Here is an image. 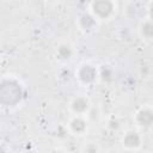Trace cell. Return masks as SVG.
Returning a JSON list of instances; mask_svg holds the SVG:
<instances>
[{
    "instance_id": "6da1fadb",
    "label": "cell",
    "mask_w": 153,
    "mask_h": 153,
    "mask_svg": "<svg viewBox=\"0 0 153 153\" xmlns=\"http://www.w3.org/2000/svg\"><path fill=\"white\" fill-rule=\"evenodd\" d=\"M0 96H1V99L7 97L2 102L4 106H8V108L19 106L24 98L23 84L14 75H4L1 79Z\"/></svg>"
},
{
    "instance_id": "7a4b0ae2",
    "label": "cell",
    "mask_w": 153,
    "mask_h": 153,
    "mask_svg": "<svg viewBox=\"0 0 153 153\" xmlns=\"http://www.w3.org/2000/svg\"><path fill=\"white\" fill-rule=\"evenodd\" d=\"M87 11L102 24L115 18L118 11V4L114 0H92L87 5Z\"/></svg>"
},
{
    "instance_id": "3957f363",
    "label": "cell",
    "mask_w": 153,
    "mask_h": 153,
    "mask_svg": "<svg viewBox=\"0 0 153 153\" xmlns=\"http://www.w3.org/2000/svg\"><path fill=\"white\" fill-rule=\"evenodd\" d=\"M73 76L78 85L91 87L99 80V67L90 61L80 62L74 69Z\"/></svg>"
},
{
    "instance_id": "277c9868",
    "label": "cell",
    "mask_w": 153,
    "mask_h": 153,
    "mask_svg": "<svg viewBox=\"0 0 153 153\" xmlns=\"http://www.w3.org/2000/svg\"><path fill=\"white\" fill-rule=\"evenodd\" d=\"M76 54H78L76 47L69 39H62V41H60L55 45L54 51H53L54 60L59 65H61V66H68V65H71L75 60Z\"/></svg>"
},
{
    "instance_id": "5b68a950",
    "label": "cell",
    "mask_w": 153,
    "mask_h": 153,
    "mask_svg": "<svg viewBox=\"0 0 153 153\" xmlns=\"http://www.w3.org/2000/svg\"><path fill=\"white\" fill-rule=\"evenodd\" d=\"M121 147L128 152H137L142 148L143 136L141 130L136 128H129L124 130L120 137Z\"/></svg>"
},
{
    "instance_id": "8992f818",
    "label": "cell",
    "mask_w": 153,
    "mask_h": 153,
    "mask_svg": "<svg viewBox=\"0 0 153 153\" xmlns=\"http://www.w3.org/2000/svg\"><path fill=\"white\" fill-rule=\"evenodd\" d=\"M68 112L71 116H84L87 117L92 110V102L88 96L79 93L73 96L68 102Z\"/></svg>"
},
{
    "instance_id": "52a82bcc",
    "label": "cell",
    "mask_w": 153,
    "mask_h": 153,
    "mask_svg": "<svg viewBox=\"0 0 153 153\" xmlns=\"http://www.w3.org/2000/svg\"><path fill=\"white\" fill-rule=\"evenodd\" d=\"M133 123L136 129L145 131L153 128V106L145 104L139 106L133 114Z\"/></svg>"
},
{
    "instance_id": "ba28073f",
    "label": "cell",
    "mask_w": 153,
    "mask_h": 153,
    "mask_svg": "<svg viewBox=\"0 0 153 153\" xmlns=\"http://www.w3.org/2000/svg\"><path fill=\"white\" fill-rule=\"evenodd\" d=\"M100 23L87 11H81L75 17V26L76 30L84 36H91L97 32Z\"/></svg>"
},
{
    "instance_id": "9c48e42d",
    "label": "cell",
    "mask_w": 153,
    "mask_h": 153,
    "mask_svg": "<svg viewBox=\"0 0 153 153\" xmlns=\"http://www.w3.org/2000/svg\"><path fill=\"white\" fill-rule=\"evenodd\" d=\"M66 128L71 135L80 137V136H84L87 134L88 128H90V123H88L87 117L69 116V118L67 120V123H66Z\"/></svg>"
},
{
    "instance_id": "30bf717a",
    "label": "cell",
    "mask_w": 153,
    "mask_h": 153,
    "mask_svg": "<svg viewBox=\"0 0 153 153\" xmlns=\"http://www.w3.org/2000/svg\"><path fill=\"white\" fill-rule=\"evenodd\" d=\"M137 35L143 42L152 43L153 42V20L147 17L141 18L137 24Z\"/></svg>"
},
{
    "instance_id": "8fae6325",
    "label": "cell",
    "mask_w": 153,
    "mask_h": 153,
    "mask_svg": "<svg viewBox=\"0 0 153 153\" xmlns=\"http://www.w3.org/2000/svg\"><path fill=\"white\" fill-rule=\"evenodd\" d=\"M80 153H100V146L97 141L88 140L80 147Z\"/></svg>"
},
{
    "instance_id": "7c38bea8",
    "label": "cell",
    "mask_w": 153,
    "mask_h": 153,
    "mask_svg": "<svg viewBox=\"0 0 153 153\" xmlns=\"http://www.w3.org/2000/svg\"><path fill=\"white\" fill-rule=\"evenodd\" d=\"M146 17L153 20V0L146 4Z\"/></svg>"
},
{
    "instance_id": "4fadbf2b",
    "label": "cell",
    "mask_w": 153,
    "mask_h": 153,
    "mask_svg": "<svg viewBox=\"0 0 153 153\" xmlns=\"http://www.w3.org/2000/svg\"><path fill=\"white\" fill-rule=\"evenodd\" d=\"M49 153H69L65 147H61V146H55V147H53L50 151H49Z\"/></svg>"
}]
</instances>
